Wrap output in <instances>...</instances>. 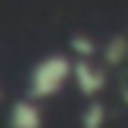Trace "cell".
<instances>
[{"label":"cell","instance_id":"1","mask_svg":"<svg viewBox=\"0 0 128 128\" xmlns=\"http://www.w3.org/2000/svg\"><path fill=\"white\" fill-rule=\"evenodd\" d=\"M72 69H75L72 53H47V56H41L28 72L25 97L34 100V103H47V100L60 97L72 84Z\"/></svg>","mask_w":128,"mask_h":128},{"label":"cell","instance_id":"2","mask_svg":"<svg viewBox=\"0 0 128 128\" xmlns=\"http://www.w3.org/2000/svg\"><path fill=\"white\" fill-rule=\"evenodd\" d=\"M75 69H72V84L81 91L84 100H100L106 88V66L97 56H72Z\"/></svg>","mask_w":128,"mask_h":128},{"label":"cell","instance_id":"3","mask_svg":"<svg viewBox=\"0 0 128 128\" xmlns=\"http://www.w3.org/2000/svg\"><path fill=\"white\" fill-rule=\"evenodd\" d=\"M6 128H44V103H34L22 94L6 112Z\"/></svg>","mask_w":128,"mask_h":128},{"label":"cell","instance_id":"4","mask_svg":"<svg viewBox=\"0 0 128 128\" xmlns=\"http://www.w3.org/2000/svg\"><path fill=\"white\" fill-rule=\"evenodd\" d=\"M103 122H106V106L100 100H88L81 112V128H103Z\"/></svg>","mask_w":128,"mask_h":128}]
</instances>
